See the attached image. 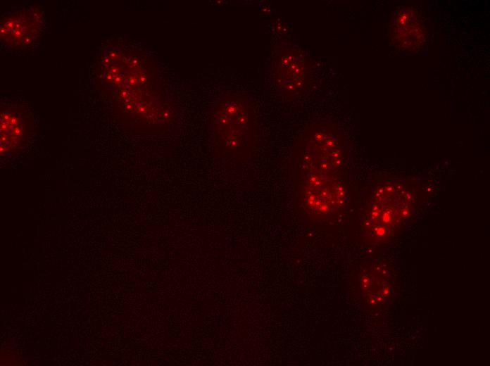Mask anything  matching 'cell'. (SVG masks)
I'll use <instances>...</instances> for the list:
<instances>
[{"mask_svg":"<svg viewBox=\"0 0 490 366\" xmlns=\"http://www.w3.org/2000/svg\"><path fill=\"white\" fill-rule=\"evenodd\" d=\"M391 37L401 48L414 50L425 37L423 24L413 8H403L394 15L391 22Z\"/></svg>","mask_w":490,"mask_h":366,"instance_id":"6da1fadb","label":"cell"}]
</instances>
